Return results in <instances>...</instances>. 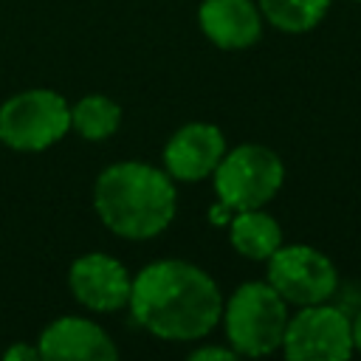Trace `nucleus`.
Listing matches in <instances>:
<instances>
[{
  "label": "nucleus",
  "mask_w": 361,
  "mask_h": 361,
  "mask_svg": "<svg viewBox=\"0 0 361 361\" xmlns=\"http://www.w3.org/2000/svg\"><path fill=\"white\" fill-rule=\"evenodd\" d=\"M127 307L152 336L166 341L203 338L223 316V296L214 279L192 262L158 259L133 276Z\"/></svg>",
  "instance_id": "obj_1"
},
{
  "label": "nucleus",
  "mask_w": 361,
  "mask_h": 361,
  "mask_svg": "<svg viewBox=\"0 0 361 361\" xmlns=\"http://www.w3.org/2000/svg\"><path fill=\"white\" fill-rule=\"evenodd\" d=\"M93 206L113 234L127 240H149L172 223L178 195L166 169L124 161L107 166L96 178Z\"/></svg>",
  "instance_id": "obj_2"
},
{
  "label": "nucleus",
  "mask_w": 361,
  "mask_h": 361,
  "mask_svg": "<svg viewBox=\"0 0 361 361\" xmlns=\"http://www.w3.org/2000/svg\"><path fill=\"white\" fill-rule=\"evenodd\" d=\"M220 319L237 355H268L282 347L290 316L288 302L268 282H245L228 296Z\"/></svg>",
  "instance_id": "obj_3"
},
{
  "label": "nucleus",
  "mask_w": 361,
  "mask_h": 361,
  "mask_svg": "<svg viewBox=\"0 0 361 361\" xmlns=\"http://www.w3.org/2000/svg\"><path fill=\"white\" fill-rule=\"evenodd\" d=\"M214 175V192L220 206L228 212L262 209L285 180V166L279 155L262 144H240L226 149Z\"/></svg>",
  "instance_id": "obj_4"
},
{
  "label": "nucleus",
  "mask_w": 361,
  "mask_h": 361,
  "mask_svg": "<svg viewBox=\"0 0 361 361\" xmlns=\"http://www.w3.org/2000/svg\"><path fill=\"white\" fill-rule=\"evenodd\" d=\"M71 130V104L48 90H23L0 104V141L20 152H37L56 144Z\"/></svg>",
  "instance_id": "obj_5"
},
{
  "label": "nucleus",
  "mask_w": 361,
  "mask_h": 361,
  "mask_svg": "<svg viewBox=\"0 0 361 361\" xmlns=\"http://www.w3.org/2000/svg\"><path fill=\"white\" fill-rule=\"evenodd\" d=\"M282 350L290 361H344L353 353L350 319L330 302L302 305L288 319Z\"/></svg>",
  "instance_id": "obj_6"
},
{
  "label": "nucleus",
  "mask_w": 361,
  "mask_h": 361,
  "mask_svg": "<svg viewBox=\"0 0 361 361\" xmlns=\"http://www.w3.org/2000/svg\"><path fill=\"white\" fill-rule=\"evenodd\" d=\"M268 285L293 305L330 302L338 288L336 265L313 245H279L268 257Z\"/></svg>",
  "instance_id": "obj_7"
},
{
  "label": "nucleus",
  "mask_w": 361,
  "mask_h": 361,
  "mask_svg": "<svg viewBox=\"0 0 361 361\" xmlns=\"http://www.w3.org/2000/svg\"><path fill=\"white\" fill-rule=\"evenodd\" d=\"M68 285L79 305L90 310H118L130 299L133 276L107 254H85L71 265Z\"/></svg>",
  "instance_id": "obj_8"
},
{
  "label": "nucleus",
  "mask_w": 361,
  "mask_h": 361,
  "mask_svg": "<svg viewBox=\"0 0 361 361\" xmlns=\"http://www.w3.org/2000/svg\"><path fill=\"white\" fill-rule=\"evenodd\" d=\"M226 155V138L220 127L206 121H192L175 130V135L164 147V169L175 180H203L209 178L220 158Z\"/></svg>",
  "instance_id": "obj_9"
},
{
  "label": "nucleus",
  "mask_w": 361,
  "mask_h": 361,
  "mask_svg": "<svg viewBox=\"0 0 361 361\" xmlns=\"http://www.w3.org/2000/svg\"><path fill=\"white\" fill-rule=\"evenodd\" d=\"M37 350L39 358L48 361H113L118 355L107 330L82 316H62L51 322L42 330Z\"/></svg>",
  "instance_id": "obj_10"
},
{
  "label": "nucleus",
  "mask_w": 361,
  "mask_h": 361,
  "mask_svg": "<svg viewBox=\"0 0 361 361\" xmlns=\"http://www.w3.org/2000/svg\"><path fill=\"white\" fill-rule=\"evenodd\" d=\"M197 20L203 34L223 51H243L262 34V11L254 0H203Z\"/></svg>",
  "instance_id": "obj_11"
},
{
  "label": "nucleus",
  "mask_w": 361,
  "mask_h": 361,
  "mask_svg": "<svg viewBox=\"0 0 361 361\" xmlns=\"http://www.w3.org/2000/svg\"><path fill=\"white\" fill-rule=\"evenodd\" d=\"M228 240L243 257L268 259L282 245V228L262 209H240L228 223Z\"/></svg>",
  "instance_id": "obj_12"
},
{
  "label": "nucleus",
  "mask_w": 361,
  "mask_h": 361,
  "mask_svg": "<svg viewBox=\"0 0 361 361\" xmlns=\"http://www.w3.org/2000/svg\"><path fill=\"white\" fill-rule=\"evenodd\" d=\"M118 124H121V107L107 96L90 93L71 107V127L87 141L110 138L118 130Z\"/></svg>",
  "instance_id": "obj_13"
},
{
  "label": "nucleus",
  "mask_w": 361,
  "mask_h": 361,
  "mask_svg": "<svg viewBox=\"0 0 361 361\" xmlns=\"http://www.w3.org/2000/svg\"><path fill=\"white\" fill-rule=\"evenodd\" d=\"M327 8L330 0H259L262 17L279 31H290V34L310 31L324 17Z\"/></svg>",
  "instance_id": "obj_14"
},
{
  "label": "nucleus",
  "mask_w": 361,
  "mask_h": 361,
  "mask_svg": "<svg viewBox=\"0 0 361 361\" xmlns=\"http://www.w3.org/2000/svg\"><path fill=\"white\" fill-rule=\"evenodd\" d=\"M3 355H6L8 361H17V358H23V361H34V358H39V350H37L34 344H14V347H8Z\"/></svg>",
  "instance_id": "obj_15"
},
{
  "label": "nucleus",
  "mask_w": 361,
  "mask_h": 361,
  "mask_svg": "<svg viewBox=\"0 0 361 361\" xmlns=\"http://www.w3.org/2000/svg\"><path fill=\"white\" fill-rule=\"evenodd\" d=\"M237 353L234 350H220V347H203V350H192V355L189 358H195V361H203V358H223V361H228V358H234Z\"/></svg>",
  "instance_id": "obj_16"
},
{
  "label": "nucleus",
  "mask_w": 361,
  "mask_h": 361,
  "mask_svg": "<svg viewBox=\"0 0 361 361\" xmlns=\"http://www.w3.org/2000/svg\"><path fill=\"white\" fill-rule=\"evenodd\" d=\"M350 327H353V350L361 353V310L355 313V319L350 322Z\"/></svg>",
  "instance_id": "obj_17"
},
{
  "label": "nucleus",
  "mask_w": 361,
  "mask_h": 361,
  "mask_svg": "<svg viewBox=\"0 0 361 361\" xmlns=\"http://www.w3.org/2000/svg\"><path fill=\"white\" fill-rule=\"evenodd\" d=\"M358 3H361V0H358Z\"/></svg>",
  "instance_id": "obj_18"
}]
</instances>
